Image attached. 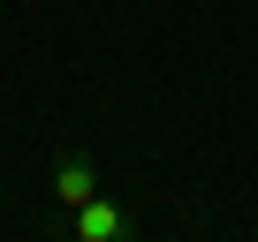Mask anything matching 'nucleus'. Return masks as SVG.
Masks as SVG:
<instances>
[{"mask_svg": "<svg viewBox=\"0 0 258 242\" xmlns=\"http://www.w3.org/2000/svg\"><path fill=\"white\" fill-rule=\"evenodd\" d=\"M69 234H76V242H121V234H129V204L99 189V197H84V204L69 212Z\"/></svg>", "mask_w": 258, "mask_h": 242, "instance_id": "f257e3e1", "label": "nucleus"}, {"mask_svg": "<svg viewBox=\"0 0 258 242\" xmlns=\"http://www.w3.org/2000/svg\"><path fill=\"white\" fill-rule=\"evenodd\" d=\"M84 197H99V159H91V152H61V159H53V204L76 212Z\"/></svg>", "mask_w": 258, "mask_h": 242, "instance_id": "f03ea898", "label": "nucleus"}]
</instances>
